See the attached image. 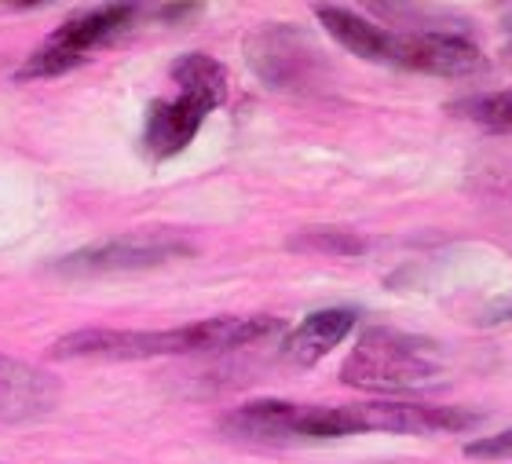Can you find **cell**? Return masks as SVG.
<instances>
[{
  "label": "cell",
  "instance_id": "1",
  "mask_svg": "<svg viewBox=\"0 0 512 464\" xmlns=\"http://www.w3.org/2000/svg\"><path fill=\"white\" fill-rule=\"evenodd\" d=\"M282 322L271 315H220L191 322L180 329H77L52 344V359L77 362H139V359H169V355H205V351H235L249 348L256 340L278 333Z\"/></svg>",
  "mask_w": 512,
  "mask_h": 464
},
{
  "label": "cell",
  "instance_id": "2",
  "mask_svg": "<svg viewBox=\"0 0 512 464\" xmlns=\"http://www.w3.org/2000/svg\"><path fill=\"white\" fill-rule=\"evenodd\" d=\"M439 377H443V359L432 340L384 326L366 329L341 366V380L348 388L384 391V395L432 388Z\"/></svg>",
  "mask_w": 512,
  "mask_h": 464
},
{
  "label": "cell",
  "instance_id": "3",
  "mask_svg": "<svg viewBox=\"0 0 512 464\" xmlns=\"http://www.w3.org/2000/svg\"><path fill=\"white\" fill-rule=\"evenodd\" d=\"M139 15V8L132 4H114V8H96L85 15L66 19L37 52L22 63V70L15 77L19 81H37V77H59L66 70H74L88 59V52H96L99 44H107L110 37H118L121 30L132 26V19Z\"/></svg>",
  "mask_w": 512,
  "mask_h": 464
},
{
  "label": "cell",
  "instance_id": "4",
  "mask_svg": "<svg viewBox=\"0 0 512 464\" xmlns=\"http://www.w3.org/2000/svg\"><path fill=\"white\" fill-rule=\"evenodd\" d=\"M246 63L267 88L278 92H300L315 85V74L322 70V59L315 44L289 22H267L246 41Z\"/></svg>",
  "mask_w": 512,
  "mask_h": 464
},
{
  "label": "cell",
  "instance_id": "5",
  "mask_svg": "<svg viewBox=\"0 0 512 464\" xmlns=\"http://www.w3.org/2000/svg\"><path fill=\"white\" fill-rule=\"evenodd\" d=\"M176 256H191V245L169 234H139V238H114V242H99L88 249L55 260V275L63 278H99V275H128V271H150L176 260Z\"/></svg>",
  "mask_w": 512,
  "mask_h": 464
},
{
  "label": "cell",
  "instance_id": "6",
  "mask_svg": "<svg viewBox=\"0 0 512 464\" xmlns=\"http://www.w3.org/2000/svg\"><path fill=\"white\" fill-rule=\"evenodd\" d=\"M355 432H388V435H439L465 432L480 424V413L465 406H425V402H359L348 406Z\"/></svg>",
  "mask_w": 512,
  "mask_h": 464
},
{
  "label": "cell",
  "instance_id": "7",
  "mask_svg": "<svg viewBox=\"0 0 512 464\" xmlns=\"http://www.w3.org/2000/svg\"><path fill=\"white\" fill-rule=\"evenodd\" d=\"M395 66L432 77H472L487 66V59H483L480 44H472L461 33L421 30L395 37Z\"/></svg>",
  "mask_w": 512,
  "mask_h": 464
},
{
  "label": "cell",
  "instance_id": "8",
  "mask_svg": "<svg viewBox=\"0 0 512 464\" xmlns=\"http://www.w3.org/2000/svg\"><path fill=\"white\" fill-rule=\"evenodd\" d=\"M63 384L30 362L0 355V421L30 424L59 410Z\"/></svg>",
  "mask_w": 512,
  "mask_h": 464
},
{
  "label": "cell",
  "instance_id": "9",
  "mask_svg": "<svg viewBox=\"0 0 512 464\" xmlns=\"http://www.w3.org/2000/svg\"><path fill=\"white\" fill-rule=\"evenodd\" d=\"M213 114L205 103L191 95H176V99H158L150 106L147 125H143V150L154 161H169L191 147L205 117Z\"/></svg>",
  "mask_w": 512,
  "mask_h": 464
},
{
  "label": "cell",
  "instance_id": "10",
  "mask_svg": "<svg viewBox=\"0 0 512 464\" xmlns=\"http://www.w3.org/2000/svg\"><path fill=\"white\" fill-rule=\"evenodd\" d=\"M220 428L242 443H300V402H246L227 413Z\"/></svg>",
  "mask_w": 512,
  "mask_h": 464
},
{
  "label": "cell",
  "instance_id": "11",
  "mask_svg": "<svg viewBox=\"0 0 512 464\" xmlns=\"http://www.w3.org/2000/svg\"><path fill=\"white\" fill-rule=\"evenodd\" d=\"M315 19L322 22V30L330 33L333 41L348 48L352 55L366 59V63H384L395 66V33L381 30L377 22H370L366 15L341 4H315Z\"/></svg>",
  "mask_w": 512,
  "mask_h": 464
},
{
  "label": "cell",
  "instance_id": "12",
  "mask_svg": "<svg viewBox=\"0 0 512 464\" xmlns=\"http://www.w3.org/2000/svg\"><path fill=\"white\" fill-rule=\"evenodd\" d=\"M355 329V311L348 307H326V311H311L282 344V355L297 366H315L326 359L337 344Z\"/></svg>",
  "mask_w": 512,
  "mask_h": 464
},
{
  "label": "cell",
  "instance_id": "13",
  "mask_svg": "<svg viewBox=\"0 0 512 464\" xmlns=\"http://www.w3.org/2000/svg\"><path fill=\"white\" fill-rule=\"evenodd\" d=\"M172 81L180 85V95H191L198 103H205L209 110L224 106L227 99V70L224 63H216L213 55L187 52L172 63Z\"/></svg>",
  "mask_w": 512,
  "mask_h": 464
},
{
  "label": "cell",
  "instance_id": "14",
  "mask_svg": "<svg viewBox=\"0 0 512 464\" xmlns=\"http://www.w3.org/2000/svg\"><path fill=\"white\" fill-rule=\"evenodd\" d=\"M450 110L461 117H469V121H476V125L491 128V132H512V88L509 92L472 95V99L454 103Z\"/></svg>",
  "mask_w": 512,
  "mask_h": 464
},
{
  "label": "cell",
  "instance_id": "15",
  "mask_svg": "<svg viewBox=\"0 0 512 464\" xmlns=\"http://www.w3.org/2000/svg\"><path fill=\"white\" fill-rule=\"evenodd\" d=\"M289 249L300 253H326V256H359L366 249V242L352 231H337V227H315V231L297 234Z\"/></svg>",
  "mask_w": 512,
  "mask_h": 464
},
{
  "label": "cell",
  "instance_id": "16",
  "mask_svg": "<svg viewBox=\"0 0 512 464\" xmlns=\"http://www.w3.org/2000/svg\"><path fill=\"white\" fill-rule=\"evenodd\" d=\"M465 457H472V461H512V428L465 443Z\"/></svg>",
  "mask_w": 512,
  "mask_h": 464
},
{
  "label": "cell",
  "instance_id": "17",
  "mask_svg": "<svg viewBox=\"0 0 512 464\" xmlns=\"http://www.w3.org/2000/svg\"><path fill=\"white\" fill-rule=\"evenodd\" d=\"M158 15L165 22H180V19H191V15H202L198 4H169V8H158Z\"/></svg>",
  "mask_w": 512,
  "mask_h": 464
},
{
  "label": "cell",
  "instance_id": "18",
  "mask_svg": "<svg viewBox=\"0 0 512 464\" xmlns=\"http://www.w3.org/2000/svg\"><path fill=\"white\" fill-rule=\"evenodd\" d=\"M509 311H512V304H509Z\"/></svg>",
  "mask_w": 512,
  "mask_h": 464
},
{
  "label": "cell",
  "instance_id": "19",
  "mask_svg": "<svg viewBox=\"0 0 512 464\" xmlns=\"http://www.w3.org/2000/svg\"><path fill=\"white\" fill-rule=\"evenodd\" d=\"M0 464H4V461H0Z\"/></svg>",
  "mask_w": 512,
  "mask_h": 464
}]
</instances>
